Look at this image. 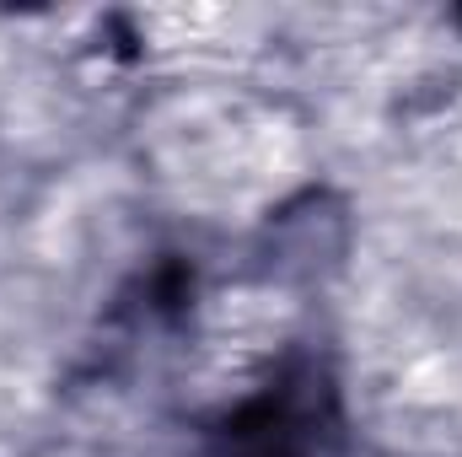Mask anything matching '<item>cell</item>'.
<instances>
[{"instance_id":"6da1fadb","label":"cell","mask_w":462,"mask_h":457,"mask_svg":"<svg viewBox=\"0 0 462 457\" xmlns=\"http://www.w3.org/2000/svg\"><path fill=\"white\" fill-rule=\"evenodd\" d=\"M349 221L328 194H307L296 205H285L269 227V258L280 275H318L328 264H339L345 253Z\"/></svg>"}]
</instances>
